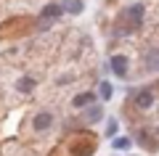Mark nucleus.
Here are the masks:
<instances>
[{"mask_svg":"<svg viewBox=\"0 0 159 156\" xmlns=\"http://www.w3.org/2000/svg\"><path fill=\"white\" fill-rule=\"evenodd\" d=\"M133 103H135L138 109H151L154 106V90L151 87H141V90H135V95H133Z\"/></svg>","mask_w":159,"mask_h":156,"instance_id":"1","label":"nucleus"},{"mask_svg":"<svg viewBox=\"0 0 159 156\" xmlns=\"http://www.w3.org/2000/svg\"><path fill=\"white\" fill-rule=\"evenodd\" d=\"M143 13H146V8H143V3H135V6H127L125 8V19H130L135 27H141L143 21Z\"/></svg>","mask_w":159,"mask_h":156,"instance_id":"2","label":"nucleus"},{"mask_svg":"<svg viewBox=\"0 0 159 156\" xmlns=\"http://www.w3.org/2000/svg\"><path fill=\"white\" fill-rule=\"evenodd\" d=\"M53 124V114L51 111H40V114H34V122H32V127L37 130V132H45L48 127Z\"/></svg>","mask_w":159,"mask_h":156,"instance_id":"3","label":"nucleus"},{"mask_svg":"<svg viewBox=\"0 0 159 156\" xmlns=\"http://www.w3.org/2000/svg\"><path fill=\"white\" fill-rule=\"evenodd\" d=\"M109 69L114 72V77H125V74H127V58L125 56H111Z\"/></svg>","mask_w":159,"mask_h":156,"instance_id":"4","label":"nucleus"},{"mask_svg":"<svg viewBox=\"0 0 159 156\" xmlns=\"http://www.w3.org/2000/svg\"><path fill=\"white\" fill-rule=\"evenodd\" d=\"M61 16H64V6H58V3H51L40 11V19H45V21H53V19H61Z\"/></svg>","mask_w":159,"mask_h":156,"instance_id":"5","label":"nucleus"},{"mask_svg":"<svg viewBox=\"0 0 159 156\" xmlns=\"http://www.w3.org/2000/svg\"><path fill=\"white\" fill-rule=\"evenodd\" d=\"M72 103L77 109H88V106H93V103H98V95L96 93H80V95H74Z\"/></svg>","mask_w":159,"mask_h":156,"instance_id":"6","label":"nucleus"},{"mask_svg":"<svg viewBox=\"0 0 159 156\" xmlns=\"http://www.w3.org/2000/svg\"><path fill=\"white\" fill-rule=\"evenodd\" d=\"M111 148L114 151H130L133 148V138L130 135H117V138H111Z\"/></svg>","mask_w":159,"mask_h":156,"instance_id":"7","label":"nucleus"},{"mask_svg":"<svg viewBox=\"0 0 159 156\" xmlns=\"http://www.w3.org/2000/svg\"><path fill=\"white\" fill-rule=\"evenodd\" d=\"M85 119H88V122H101V119H103V106H101V103H93V106L85 111Z\"/></svg>","mask_w":159,"mask_h":156,"instance_id":"8","label":"nucleus"},{"mask_svg":"<svg viewBox=\"0 0 159 156\" xmlns=\"http://www.w3.org/2000/svg\"><path fill=\"white\" fill-rule=\"evenodd\" d=\"M34 87H37V82H34L32 77H21V79L16 82V90H19V93H24V95H27V93H32Z\"/></svg>","mask_w":159,"mask_h":156,"instance_id":"9","label":"nucleus"},{"mask_svg":"<svg viewBox=\"0 0 159 156\" xmlns=\"http://www.w3.org/2000/svg\"><path fill=\"white\" fill-rule=\"evenodd\" d=\"M98 95H101V100H103V103H106V100H111V95H114V87H111V82L101 79V82H98Z\"/></svg>","mask_w":159,"mask_h":156,"instance_id":"10","label":"nucleus"},{"mask_svg":"<svg viewBox=\"0 0 159 156\" xmlns=\"http://www.w3.org/2000/svg\"><path fill=\"white\" fill-rule=\"evenodd\" d=\"M146 66L151 69V72H159V50H154V53L146 56Z\"/></svg>","mask_w":159,"mask_h":156,"instance_id":"11","label":"nucleus"},{"mask_svg":"<svg viewBox=\"0 0 159 156\" xmlns=\"http://www.w3.org/2000/svg\"><path fill=\"white\" fill-rule=\"evenodd\" d=\"M117 132H119V122H117V119H106V135H109V138H117Z\"/></svg>","mask_w":159,"mask_h":156,"instance_id":"12","label":"nucleus"},{"mask_svg":"<svg viewBox=\"0 0 159 156\" xmlns=\"http://www.w3.org/2000/svg\"><path fill=\"white\" fill-rule=\"evenodd\" d=\"M64 11H69V13H82V3H80V0H66V3H64Z\"/></svg>","mask_w":159,"mask_h":156,"instance_id":"13","label":"nucleus"},{"mask_svg":"<svg viewBox=\"0 0 159 156\" xmlns=\"http://www.w3.org/2000/svg\"><path fill=\"white\" fill-rule=\"evenodd\" d=\"M157 135H159V127H157Z\"/></svg>","mask_w":159,"mask_h":156,"instance_id":"14","label":"nucleus"}]
</instances>
